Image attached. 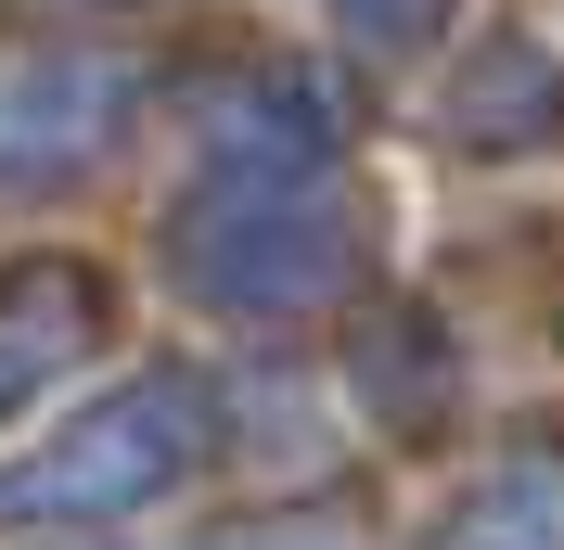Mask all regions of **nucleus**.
Listing matches in <instances>:
<instances>
[{"mask_svg":"<svg viewBox=\"0 0 564 550\" xmlns=\"http://www.w3.org/2000/svg\"><path fill=\"white\" fill-rule=\"evenodd\" d=\"M206 141H218V179H334V141H347V90L334 77H245L206 103Z\"/></svg>","mask_w":564,"mask_h":550,"instance_id":"nucleus-4","label":"nucleus"},{"mask_svg":"<svg viewBox=\"0 0 564 550\" xmlns=\"http://www.w3.org/2000/svg\"><path fill=\"white\" fill-rule=\"evenodd\" d=\"M193 461H206V384H180V372L104 384V397H90V410H77L52 448H26V461L0 474V525L141 513V499H167Z\"/></svg>","mask_w":564,"mask_h":550,"instance_id":"nucleus-2","label":"nucleus"},{"mask_svg":"<svg viewBox=\"0 0 564 550\" xmlns=\"http://www.w3.org/2000/svg\"><path fill=\"white\" fill-rule=\"evenodd\" d=\"M141 77L116 52H13L0 65V193H52V179L104 167L129 129Z\"/></svg>","mask_w":564,"mask_h":550,"instance_id":"nucleus-3","label":"nucleus"},{"mask_svg":"<svg viewBox=\"0 0 564 550\" xmlns=\"http://www.w3.org/2000/svg\"><path fill=\"white\" fill-rule=\"evenodd\" d=\"M0 308H39V320H65V345H90V333H104V282L39 256V270H13V282H0Z\"/></svg>","mask_w":564,"mask_h":550,"instance_id":"nucleus-7","label":"nucleus"},{"mask_svg":"<svg viewBox=\"0 0 564 550\" xmlns=\"http://www.w3.org/2000/svg\"><path fill=\"white\" fill-rule=\"evenodd\" d=\"M449 141H475V154H539V141H564V65L539 38H475V65L449 77Z\"/></svg>","mask_w":564,"mask_h":550,"instance_id":"nucleus-5","label":"nucleus"},{"mask_svg":"<svg viewBox=\"0 0 564 550\" xmlns=\"http://www.w3.org/2000/svg\"><path fill=\"white\" fill-rule=\"evenodd\" d=\"M347 38H372V52H423V38L449 26V0H321Z\"/></svg>","mask_w":564,"mask_h":550,"instance_id":"nucleus-8","label":"nucleus"},{"mask_svg":"<svg viewBox=\"0 0 564 550\" xmlns=\"http://www.w3.org/2000/svg\"><path fill=\"white\" fill-rule=\"evenodd\" d=\"M436 550H564V513H552V486H539V474H488V486L449 513Z\"/></svg>","mask_w":564,"mask_h":550,"instance_id":"nucleus-6","label":"nucleus"},{"mask_svg":"<svg viewBox=\"0 0 564 550\" xmlns=\"http://www.w3.org/2000/svg\"><path fill=\"white\" fill-rule=\"evenodd\" d=\"M282 538H295V525H257V538H231V550H282ZM308 550H334V538L308 525Z\"/></svg>","mask_w":564,"mask_h":550,"instance_id":"nucleus-9","label":"nucleus"},{"mask_svg":"<svg viewBox=\"0 0 564 550\" xmlns=\"http://www.w3.org/2000/svg\"><path fill=\"white\" fill-rule=\"evenodd\" d=\"M167 270L231 320H308L321 295H347L359 218L334 179H206L167 218Z\"/></svg>","mask_w":564,"mask_h":550,"instance_id":"nucleus-1","label":"nucleus"},{"mask_svg":"<svg viewBox=\"0 0 564 550\" xmlns=\"http://www.w3.org/2000/svg\"><path fill=\"white\" fill-rule=\"evenodd\" d=\"M13 397H26V359H13V345H0V410H13Z\"/></svg>","mask_w":564,"mask_h":550,"instance_id":"nucleus-10","label":"nucleus"}]
</instances>
